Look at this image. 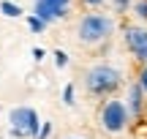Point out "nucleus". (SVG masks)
I'll use <instances>...</instances> for the list:
<instances>
[{
    "label": "nucleus",
    "mask_w": 147,
    "mask_h": 139,
    "mask_svg": "<svg viewBox=\"0 0 147 139\" xmlns=\"http://www.w3.org/2000/svg\"><path fill=\"white\" fill-rule=\"evenodd\" d=\"M84 90L95 98H112L123 87V71L109 63H95L84 71Z\"/></svg>",
    "instance_id": "nucleus-1"
},
{
    "label": "nucleus",
    "mask_w": 147,
    "mask_h": 139,
    "mask_svg": "<svg viewBox=\"0 0 147 139\" xmlns=\"http://www.w3.org/2000/svg\"><path fill=\"white\" fill-rule=\"evenodd\" d=\"M115 36V19L101 11H90L76 25V41L82 47H101Z\"/></svg>",
    "instance_id": "nucleus-2"
},
{
    "label": "nucleus",
    "mask_w": 147,
    "mask_h": 139,
    "mask_svg": "<svg viewBox=\"0 0 147 139\" xmlns=\"http://www.w3.org/2000/svg\"><path fill=\"white\" fill-rule=\"evenodd\" d=\"M98 126L104 134L117 136V134H125L128 126H131V115H128L125 101L120 98H109V101L101 104V112H98Z\"/></svg>",
    "instance_id": "nucleus-3"
},
{
    "label": "nucleus",
    "mask_w": 147,
    "mask_h": 139,
    "mask_svg": "<svg viewBox=\"0 0 147 139\" xmlns=\"http://www.w3.org/2000/svg\"><path fill=\"white\" fill-rule=\"evenodd\" d=\"M8 128L19 139H36L41 128V117L33 107H14L8 112Z\"/></svg>",
    "instance_id": "nucleus-4"
},
{
    "label": "nucleus",
    "mask_w": 147,
    "mask_h": 139,
    "mask_svg": "<svg viewBox=\"0 0 147 139\" xmlns=\"http://www.w3.org/2000/svg\"><path fill=\"white\" fill-rule=\"evenodd\" d=\"M123 41H125L131 57L139 65H147V27L142 25H128L123 30Z\"/></svg>",
    "instance_id": "nucleus-5"
},
{
    "label": "nucleus",
    "mask_w": 147,
    "mask_h": 139,
    "mask_svg": "<svg viewBox=\"0 0 147 139\" xmlns=\"http://www.w3.org/2000/svg\"><path fill=\"white\" fill-rule=\"evenodd\" d=\"M33 14L47 25L60 22L71 14V0H33Z\"/></svg>",
    "instance_id": "nucleus-6"
},
{
    "label": "nucleus",
    "mask_w": 147,
    "mask_h": 139,
    "mask_svg": "<svg viewBox=\"0 0 147 139\" xmlns=\"http://www.w3.org/2000/svg\"><path fill=\"white\" fill-rule=\"evenodd\" d=\"M125 107H128V115H131V120H142V115L147 112V96L144 90L139 87V82H131L125 90Z\"/></svg>",
    "instance_id": "nucleus-7"
},
{
    "label": "nucleus",
    "mask_w": 147,
    "mask_h": 139,
    "mask_svg": "<svg viewBox=\"0 0 147 139\" xmlns=\"http://www.w3.org/2000/svg\"><path fill=\"white\" fill-rule=\"evenodd\" d=\"M0 14L8 19H19L22 16V5H16L14 0H0Z\"/></svg>",
    "instance_id": "nucleus-8"
},
{
    "label": "nucleus",
    "mask_w": 147,
    "mask_h": 139,
    "mask_svg": "<svg viewBox=\"0 0 147 139\" xmlns=\"http://www.w3.org/2000/svg\"><path fill=\"white\" fill-rule=\"evenodd\" d=\"M25 19H27V27H30L33 33H44V30H47V27H49L47 22H44V19H38L36 14H27Z\"/></svg>",
    "instance_id": "nucleus-9"
},
{
    "label": "nucleus",
    "mask_w": 147,
    "mask_h": 139,
    "mask_svg": "<svg viewBox=\"0 0 147 139\" xmlns=\"http://www.w3.org/2000/svg\"><path fill=\"white\" fill-rule=\"evenodd\" d=\"M131 11H134V16H136L139 22H147V0H134Z\"/></svg>",
    "instance_id": "nucleus-10"
},
{
    "label": "nucleus",
    "mask_w": 147,
    "mask_h": 139,
    "mask_svg": "<svg viewBox=\"0 0 147 139\" xmlns=\"http://www.w3.org/2000/svg\"><path fill=\"white\" fill-rule=\"evenodd\" d=\"M109 3L115 5V11H117V14H125V11L134 5V0H109Z\"/></svg>",
    "instance_id": "nucleus-11"
},
{
    "label": "nucleus",
    "mask_w": 147,
    "mask_h": 139,
    "mask_svg": "<svg viewBox=\"0 0 147 139\" xmlns=\"http://www.w3.org/2000/svg\"><path fill=\"white\" fill-rule=\"evenodd\" d=\"M63 104H65V107H74V85L63 87Z\"/></svg>",
    "instance_id": "nucleus-12"
},
{
    "label": "nucleus",
    "mask_w": 147,
    "mask_h": 139,
    "mask_svg": "<svg viewBox=\"0 0 147 139\" xmlns=\"http://www.w3.org/2000/svg\"><path fill=\"white\" fill-rule=\"evenodd\" d=\"M55 65H57V68H65V65H68V55H65L63 49L55 52Z\"/></svg>",
    "instance_id": "nucleus-13"
},
{
    "label": "nucleus",
    "mask_w": 147,
    "mask_h": 139,
    "mask_svg": "<svg viewBox=\"0 0 147 139\" xmlns=\"http://www.w3.org/2000/svg\"><path fill=\"white\" fill-rule=\"evenodd\" d=\"M136 82H139V87H142V90H144V96H147V65H142V68H139Z\"/></svg>",
    "instance_id": "nucleus-14"
},
{
    "label": "nucleus",
    "mask_w": 147,
    "mask_h": 139,
    "mask_svg": "<svg viewBox=\"0 0 147 139\" xmlns=\"http://www.w3.org/2000/svg\"><path fill=\"white\" fill-rule=\"evenodd\" d=\"M49 134H52V123H41V128H38V136H36V139H49Z\"/></svg>",
    "instance_id": "nucleus-15"
},
{
    "label": "nucleus",
    "mask_w": 147,
    "mask_h": 139,
    "mask_svg": "<svg viewBox=\"0 0 147 139\" xmlns=\"http://www.w3.org/2000/svg\"><path fill=\"white\" fill-rule=\"evenodd\" d=\"M104 3H109V0H82V5H87V8H101Z\"/></svg>",
    "instance_id": "nucleus-16"
},
{
    "label": "nucleus",
    "mask_w": 147,
    "mask_h": 139,
    "mask_svg": "<svg viewBox=\"0 0 147 139\" xmlns=\"http://www.w3.org/2000/svg\"><path fill=\"white\" fill-rule=\"evenodd\" d=\"M33 57H36V60H44V49L36 47V49H33Z\"/></svg>",
    "instance_id": "nucleus-17"
},
{
    "label": "nucleus",
    "mask_w": 147,
    "mask_h": 139,
    "mask_svg": "<svg viewBox=\"0 0 147 139\" xmlns=\"http://www.w3.org/2000/svg\"><path fill=\"white\" fill-rule=\"evenodd\" d=\"M65 139H82V136H65Z\"/></svg>",
    "instance_id": "nucleus-18"
}]
</instances>
